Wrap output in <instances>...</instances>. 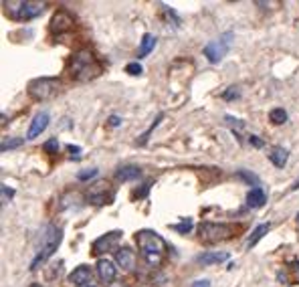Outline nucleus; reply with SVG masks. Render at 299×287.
<instances>
[{
	"label": "nucleus",
	"mask_w": 299,
	"mask_h": 287,
	"mask_svg": "<svg viewBox=\"0 0 299 287\" xmlns=\"http://www.w3.org/2000/svg\"><path fill=\"white\" fill-rule=\"evenodd\" d=\"M154 47H156V37L150 35V33H146V35L142 37V45H140V51H138V59L148 57L150 53L154 51Z\"/></svg>",
	"instance_id": "obj_19"
},
{
	"label": "nucleus",
	"mask_w": 299,
	"mask_h": 287,
	"mask_svg": "<svg viewBox=\"0 0 299 287\" xmlns=\"http://www.w3.org/2000/svg\"><path fill=\"white\" fill-rule=\"evenodd\" d=\"M238 95H241V93H238V87H228V89L223 93V99L230 101V99H236Z\"/></svg>",
	"instance_id": "obj_29"
},
{
	"label": "nucleus",
	"mask_w": 299,
	"mask_h": 287,
	"mask_svg": "<svg viewBox=\"0 0 299 287\" xmlns=\"http://www.w3.org/2000/svg\"><path fill=\"white\" fill-rule=\"evenodd\" d=\"M269 160H271L277 168H283V166L287 164V160H289V152H287L285 148H281V146H275V148H271V152H269Z\"/></svg>",
	"instance_id": "obj_17"
},
{
	"label": "nucleus",
	"mask_w": 299,
	"mask_h": 287,
	"mask_svg": "<svg viewBox=\"0 0 299 287\" xmlns=\"http://www.w3.org/2000/svg\"><path fill=\"white\" fill-rule=\"evenodd\" d=\"M119 239H122V231H111V233H105V235H101L99 239H95V241H93V245H91V253H93L95 257H101L103 253L113 251V249L117 247ZM115 251H117V249H115Z\"/></svg>",
	"instance_id": "obj_8"
},
{
	"label": "nucleus",
	"mask_w": 299,
	"mask_h": 287,
	"mask_svg": "<svg viewBox=\"0 0 299 287\" xmlns=\"http://www.w3.org/2000/svg\"><path fill=\"white\" fill-rule=\"evenodd\" d=\"M89 202L101 206V204H109L113 198V192H109V184L107 182H97L95 186L89 188Z\"/></svg>",
	"instance_id": "obj_9"
},
{
	"label": "nucleus",
	"mask_w": 299,
	"mask_h": 287,
	"mask_svg": "<svg viewBox=\"0 0 299 287\" xmlns=\"http://www.w3.org/2000/svg\"><path fill=\"white\" fill-rule=\"evenodd\" d=\"M93 176H97V168H89V170H81V172L77 174V178H79L81 182H85V180H89V178H93Z\"/></svg>",
	"instance_id": "obj_28"
},
{
	"label": "nucleus",
	"mask_w": 299,
	"mask_h": 287,
	"mask_svg": "<svg viewBox=\"0 0 299 287\" xmlns=\"http://www.w3.org/2000/svg\"><path fill=\"white\" fill-rule=\"evenodd\" d=\"M69 152H71V156H73L75 160H79L81 156H79V152H81V148L79 146H69Z\"/></svg>",
	"instance_id": "obj_33"
},
{
	"label": "nucleus",
	"mask_w": 299,
	"mask_h": 287,
	"mask_svg": "<svg viewBox=\"0 0 299 287\" xmlns=\"http://www.w3.org/2000/svg\"><path fill=\"white\" fill-rule=\"evenodd\" d=\"M136 243H138V247L142 251V257L146 259V263L150 267H158L164 261L168 245H166V241L156 231H150V229L138 231L136 233Z\"/></svg>",
	"instance_id": "obj_1"
},
{
	"label": "nucleus",
	"mask_w": 299,
	"mask_h": 287,
	"mask_svg": "<svg viewBox=\"0 0 299 287\" xmlns=\"http://www.w3.org/2000/svg\"><path fill=\"white\" fill-rule=\"evenodd\" d=\"M43 150H45L47 154H57V150H59V142H57V138L47 140V142H45V146H43Z\"/></svg>",
	"instance_id": "obj_25"
},
{
	"label": "nucleus",
	"mask_w": 299,
	"mask_h": 287,
	"mask_svg": "<svg viewBox=\"0 0 299 287\" xmlns=\"http://www.w3.org/2000/svg\"><path fill=\"white\" fill-rule=\"evenodd\" d=\"M269 121L275 123V125L285 123V121H287V111H285L283 107H275V109H271V111H269Z\"/></svg>",
	"instance_id": "obj_21"
},
{
	"label": "nucleus",
	"mask_w": 299,
	"mask_h": 287,
	"mask_svg": "<svg viewBox=\"0 0 299 287\" xmlns=\"http://www.w3.org/2000/svg\"><path fill=\"white\" fill-rule=\"evenodd\" d=\"M293 190H299V178L295 180V182H293V186H291V192H293Z\"/></svg>",
	"instance_id": "obj_34"
},
{
	"label": "nucleus",
	"mask_w": 299,
	"mask_h": 287,
	"mask_svg": "<svg viewBox=\"0 0 299 287\" xmlns=\"http://www.w3.org/2000/svg\"><path fill=\"white\" fill-rule=\"evenodd\" d=\"M61 239H63V231H61L59 227L49 225V227L45 229V233H43V237H41L39 253H37V257L33 259V263H31V271L39 269V265H43V263L57 251V247L61 245Z\"/></svg>",
	"instance_id": "obj_3"
},
{
	"label": "nucleus",
	"mask_w": 299,
	"mask_h": 287,
	"mask_svg": "<svg viewBox=\"0 0 299 287\" xmlns=\"http://www.w3.org/2000/svg\"><path fill=\"white\" fill-rule=\"evenodd\" d=\"M22 138H14V140H2V144H0V150L2 152H6V150H14V148H18V146H22Z\"/></svg>",
	"instance_id": "obj_24"
},
{
	"label": "nucleus",
	"mask_w": 299,
	"mask_h": 287,
	"mask_svg": "<svg viewBox=\"0 0 299 287\" xmlns=\"http://www.w3.org/2000/svg\"><path fill=\"white\" fill-rule=\"evenodd\" d=\"M71 26H73V16H71L67 10L55 12V16H53V20H51V30H53V33L61 35V33L69 30Z\"/></svg>",
	"instance_id": "obj_10"
},
{
	"label": "nucleus",
	"mask_w": 299,
	"mask_h": 287,
	"mask_svg": "<svg viewBox=\"0 0 299 287\" xmlns=\"http://www.w3.org/2000/svg\"><path fill=\"white\" fill-rule=\"evenodd\" d=\"M4 12L12 20H33L45 10V2H31V0H10L4 2Z\"/></svg>",
	"instance_id": "obj_4"
},
{
	"label": "nucleus",
	"mask_w": 299,
	"mask_h": 287,
	"mask_svg": "<svg viewBox=\"0 0 299 287\" xmlns=\"http://www.w3.org/2000/svg\"><path fill=\"white\" fill-rule=\"evenodd\" d=\"M115 261H117V265H122V269L132 271L136 267V253L130 247H119L115 251Z\"/></svg>",
	"instance_id": "obj_14"
},
{
	"label": "nucleus",
	"mask_w": 299,
	"mask_h": 287,
	"mask_svg": "<svg viewBox=\"0 0 299 287\" xmlns=\"http://www.w3.org/2000/svg\"><path fill=\"white\" fill-rule=\"evenodd\" d=\"M142 65L138 63V61H134V63H128L126 65V73H130V75H142Z\"/></svg>",
	"instance_id": "obj_27"
},
{
	"label": "nucleus",
	"mask_w": 299,
	"mask_h": 287,
	"mask_svg": "<svg viewBox=\"0 0 299 287\" xmlns=\"http://www.w3.org/2000/svg\"><path fill=\"white\" fill-rule=\"evenodd\" d=\"M249 144H253L255 148H263L265 146V142L259 140V136H249Z\"/></svg>",
	"instance_id": "obj_30"
},
{
	"label": "nucleus",
	"mask_w": 299,
	"mask_h": 287,
	"mask_svg": "<svg viewBox=\"0 0 299 287\" xmlns=\"http://www.w3.org/2000/svg\"><path fill=\"white\" fill-rule=\"evenodd\" d=\"M232 235H234V227L232 225H226V222H211V220H204L198 227V237L204 243H221V241L230 239Z\"/></svg>",
	"instance_id": "obj_6"
},
{
	"label": "nucleus",
	"mask_w": 299,
	"mask_h": 287,
	"mask_svg": "<svg viewBox=\"0 0 299 287\" xmlns=\"http://www.w3.org/2000/svg\"><path fill=\"white\" fill-rule=\"evenodd\" d=\"M162 117H164V115H162V113H160V115H158V117H156V119H154V123H152V125H150L148 130H146V132H144V134H142V136H140V140H138V144H140V146H144V144H146V142H148L150 134H152V132H154V130H156V127H158V123H160V121H162Z\"/></svg>",
	"instance_id": "obj_23"
},
{
	"label": "nucleus",
	"mask_w": 299,
	"mask_h": 287,
	"mask_svg": "<svg viewBox=\"0 0 299 287\" xmlns=\"http://www.w3.org/2000/svg\"><path fill=\"white\" fill-rule=\"evenodd\" d=\"M97 273H99L101 281H103L105 285H109V283L115 279V275H117V267H115L113 261H109V259H99V261H97Z\"/></svg>",
	"instance_id": "obj_13"
},
{
	"label": "nucleus",
	"mask_w": 299,
	"mask_h": 287,
	"mask_svg": "<svg viewBox=\"0 0 299 287\" xmlns=\"http://www.w3.org/2000/svg\"><path fill=\"white\" fill-rule=\"evenodd\" d=\"M91 279H93V271H91V267H87V265L75 267L73 273L69 275V281H71L75 287H89Z\"/></svg>",
	"instance_id": "obj_11"
},
{
	"label": "nucleus",
	"mask_w": 299,
	"mask_h": 287,
	"mask_svg": "<svg viewBox=\"0 0 299 287\" xmlns=\"http://www.w3.org/2000/svg\"><path fill=\"white\" fill-rule=\"evenodd\" d=\"M115 176L122 182H130V180H138L142 176V170L138 166H122V168H117Z\"/></svg>",
	"instance_id": "obj_15"
},
{
	"label": "nucleus",
	"mask_w": 299,
	"mask_h": 287,
	"mask_svg": "<svg viewBox=\"0 0 299 287\" xmlns=\"http://www.w3.org/2000/svg\"><path fill=\"white\" fill-rule=\"evenodd\" d=\"M172 229H174V231H178V233H182V235H184V233H188V231H190V229H192V220H190V218H184V220H182V222H180V225H172Z\"/></svg>",
	"instance_id": "obj_26"
},
{
	"label": "nucleus",
	"mask_w": 299,
	"mask_h": 287,
	"mask_svg": "<svg viewBox=\"0 0 299 287\" xmlns=\"http://www.w3.org/2000/svg\"><path fill=\"white\" fill-rule=\"evenodd\" d=\"M67 73L71 75V79L79 81V83H85V81H91V79L99 77L101 63L93 57V53L89 49H81V51H77L71 57Z\"/></svg>",
	"instance_id": "obj_2"
},
{
	"label": "nucleus",
	"mask_w": 299,
	"mask_h": 287,
	"mask_svg": "<svg viewBox=\"0 0 299 287\" xmlns=\"http://www.w3.org/2000/svg\"><path fill=\"white\" fill-rule=\"evenodd\" d=\"M265 200H267V196H265V190H263L261 186L251 188V190L247 192V204H249L251 208H261V206L265 204Z\"/></svg>",
	"instance_id": "obj_16"
},
{
	"label": "nucleus",
	"mask_w": 299,
	"mask_h": 287,
	"mask_svg": "<svg viewBox=\"0 0 299 287\" xmlns=\"http://www.w3.org/2000/svg\"><path fill=\"white\" fill-rule=\"evenodd\" d=\"M14 196V190H10L6 184H2V202H6V198H12Z\"/></svg>",
	"instance_id": "obj_31"
},
{
	"label": "nucleus",
	"mask_w": 299,
	"mask_h": 287,
	"mask_svg": "<svg viewBox=\"0 0 299 287\" xmlns=\"http://www.w3.org/2000/svg\"><path fill=\"white\" fill-rule=\"evenodd\" d=\"M49 113L47 111H41V113H37L35 115V119L31 121V127H28V134H26V140H35L37 136H41L45 130H47V125H49Z\"/></svg>",
	"instance_id": "obj_12"
},
{
	"label": "nucleus",
	"mask_w": 299,
	"mask_h": 287,
	"mask_svg": "<svg viewBox=\"0 0 299 287\" xmlns=\"http://www.w3.org/2000/svg\"><path fill=\"white\" fill-rule=\"evenodd\" d=\"M31 287H41V285H39V283H33V285H31Z\"/></svg>",
	"instance_id": "obj_35"
},
{
	"label": "nucleus",
	"mask_w": 299,
	"mask_h": 287,
	"mask_svg": "<svg viewBox=\"0 0 299 287\" xmlns=\"http://www.w3.org/2000/svg\"><path fill=\"white\" fill-rule=\"evenodd\" d=\"M236 178L245 180L247 184H253V188H257V186L261 184L259 176H257V174H253V172H249V170H236Z\"/></svg>",
	"instance_id": "obj_22"
},
{
	"label": "nucleus",
	"mask_w": 299,
	"mask_h": 287,
	"mask_svg": "<svg viewBox=\"0 0 299 287\" xmlns=\"http://www.w3.org/2000/svg\"><path fill=\"white\" fill-rule=\"evenodd\" d=\"M297 220H299V214H297Z\"/></svg>",
	"instance_id": "obj_36"
},
{
	"label": "nucleus",
	"mask_w": 299,
	"mask_h": 287,
	"mask_svg": "<svg viewBox=\"0 0 299 287\" xmlns=\"http://www.w3.org/2000/svg\"><path fill=\"white\" fill-rule=\"evenodd\" d=\"M61 93V81L55 77H39L28 83V95L37 101H49Z\"/></svg>",
	"instance_id": "obj_5"
},
{
	"label": "nucleus",
	"mask_w": 299,
	"mask_h": 287,
	"mask_svg": "<svg viewBox=\"0 0 299 287\" xmlns=\"http://www.w3.org/2000/svg\"><path fill=\"white\" fill-rule=\"evenodd\" d=\"M232 39H234V35L228 30V33L221 35L217 41H211V43L204 47V57H206L211 63H221L223 57L228 53V49H230Z\"/></svg>",
	"instance_id": "obj_7"
},
{
	"label": "nucleus",
	"mask_w": 299,
	"mask_h": 287,
	"mask_svg": "<svg viewBox=\"0 0 299 287\" xmlns=\"http://www.w3.org/2000/svg\"><path fill=\"white\" fill-rule=\"evenodd\" d=\"M269 229H271V225H269V222H267V225H259V227L251 233V237L247 239V249H253V247H255V245H257V243H259V241L267 235V233H269Z\"/></svg>",
	"instance_id": "obj_18"
},
{
	"label": "nucleus",
	"mask_w": 299,
	"mask_h": 287,
	"mask_svg": "<svg viewBox=\"0 0 299 287\" xmlns=\"http://www.w3.org/2000/svg\"><path fill=\"white\" fill-rule=\"evenodd\" d=\"M107 123H109L111 127H117V125H122V117H117V115H111Z\"/></svg>",
	"instance_id": "obj_32"
},
{
	"label": "nucleus",
	"mask_w": 299,
	"mask_h": 287,
	"mask_svg": "<svg viewBox=\"0 0 299 287\" xmlns=\"http://www.w3.org/2000/svg\"><path fill=\"white\" fill-rule=\"evenodd\" d=\"M89 287H93V285H89Z\"/></svg>",
	"instance_id": "obj_37"
},
{
	"label": "nucleus",
	"mask_w": 299,
	"mask_h": 287,
	"mask_svg": "<svg viewBox=\"0 0 299 287\" xmlns=\"http://www.w3.org/2000/svg\"><path fill=\"white\" fill-rule=\"evenodd\" d=\"M228 259V253H202L200 257H198V263H202V265H215V263H223Z\"/></svg>",
	"instance_id": "obj_20"
}]
</instances>
